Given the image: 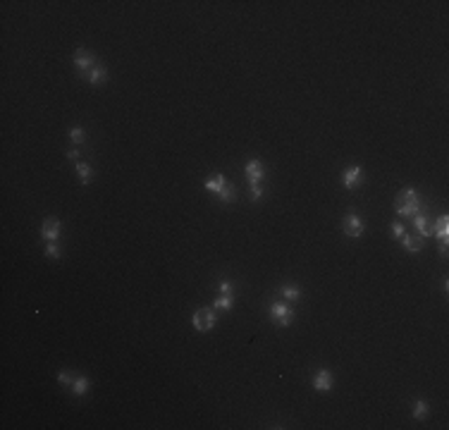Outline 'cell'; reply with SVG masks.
Instances as JSON below:
<instances>
[{
    "instance_id": "22",
    "label": "cell",
    "mask_w": 449,
    "mask_h": 430,
    "mask_svg": "<svg viewBox=\"0 0 449 430\" xmlns=\"http://www.w3.org/2000/svg\"><path fill=\"white\" fill-rule=\"evenodd\" d=\"M46 256L48 258H60V246H57V242H48V246H46Z\"/></svg>"
},
{
    "instance_id": "4",
    "label": "cell",
    "mask_w": 449,
    "mask_h": 430,
    "mask_svg": "<svg viewBox=\"0 0 449 430\" xmlns=\"http://www.w3.org/2000/svg\"><path fill=\"white\" fill-rule=\"evenodd\" d=\"M191 323H194V328H196L198 332H211V330L215 328V311H211V308H198V311H194Z\"/></svg>"
},
{
    "instance_id": "15",
    "label": "cell",
    "mask_w": 449,
    "mask_h": 430,
    "mask_svg": "<svg viewBox=\"0 0 449 430\" xmlns=\"http://www.w3.org/2000/svg\"><path fill=\"white\" fill-rule=\"evenodd\" d=\"M225 184H227V180L222 177L220 172H215L211 180H205V191H213V194H220L222 189H225Z\"/></svg>"
},
{
    "instance_id": "2",
    "label": "cell",
    "mask_w": 449,
    "mask_h": 430,
    "mask_svg": "<svg viewBox=\"0 0 449 430\" xmlns=\"http://www.w3.org/2000/svg\"><path fill=\"white\" fill-rule=\"evenodd\" d=\"M270 318H273L277 325L287 328V325H292V321H294V308L289 304H284V301H273V304H270Z\"/></svg>"
},
{
    "instance_id": "24",
    "label": "cell",
    "mask_w": 449,
    "mask_h": 430,
    "mask_svg": "<svg viewBox=\"0 0 449 430\" xmlns=\"http://www.w3.org/2000/svg\"><path fill=\"white\" fill-rule=\"evenodd\" d=\"M404 235H406V230H404V225H402V222H397V220H394V222H392V237H394V239H402Z\"/></svg>"
},
{
    "instance_id": "10",
    "label": "cell",
    "mask_w": 449,
    "mask_h": 430,
    "mask_svg": "<svg viewBox=\"0 0 449 430\" xmlns=\"http://www.w3.org/2000/svg\"><path fill=\"white\" fill-rule=\"evenodd\" d=\"M313 390L315 392H330L332 390V373L320 368L318 373L313 376Z\"/></svg>"
},
{
    "instance_id": "19",
    "label": "cell",
    "mask_w": 449,
    "mask_h": 430,
    "mask_svg": "<svg viewBox=\"0 0 449 430\" xmlns=\"http://www.w3.org/2000/svg\"><path fill=\"white\" fill-rule=\"evenodd\" d=\"M218 196H220L222 204H234V201H236V189L227 182V184H225V189H222V191H220Z\"/></svg>"
},
{
    "instance_id": "13",
    "label": "cell",
    "mask_w": 449,
    "mask_h": 430,
    "mask_svg": "<svg viewBox=\"0 0 449 430\" xmlns=\"http://www.w3.org/2000/svg\"><path fill=\"white\" fill-rule=\"evenodd\" d=\"M88 81V84H94V86H98V84H103V81H105V79H108V70H105V67H103V65H96L94 70L88 72L86 77H84Z\"/></svg>"
},
{
    "instance_id": "12",
    "label": "cell",
    "mask_w": 449,
    "mask_h": 430,
    "mask_svg": "<svg viewBox=\"0 0 449 430\" xmlns=\"http://www.w3.org/2000/svg\"><path fill=\"white\" fill-rule=\"evenodd\" d=\"M70 390H72V394H74V397H81V394H86V392L91 390V380H88L86 376L74 378V383L70 385Z\"/></svg>"
},
{
    "instance_id": "28",
    "label": "cell",
    "mask_w": 449,
    "mask_h": 430,
    "mask_svg": "<svg viewBox=\"0 0 449 430\" xmlns=\"http://www.w3.org/2000/svg\"><path fill=\"white\" fill-rule=\"evenodd\" d=\"M447 249H449V242H440V253L447 256Z\"/></svg>"
},
{
    "instance_id": "3",
    "label": "cell",
    "mask_w": 449,
    "mask_h": 430,
    "mask_svg": "<svg viewBox=\"0 0 449 430\" xmlns=\"http://www.w3.org/2000/svg\"><path fill=\"white\" fill-rule=\"evenodd\" d=\"M72 63H74V67H77V72L81 77H86L88 72L98 65L96 63V55L91 53V50H86V48H79L77 53H74V60H72Z\"/></svg>"
},
{
    "instance_id": "26",
    "label": "cell",
    "mask_w": 449,
    "mask_h": 430,
    "mask_svg": "<svg viewBox=\"0 0 449 430\" xmlns=\"http://www.w3.org/2000/svg\"><path fill=\"white\" fill-rule=\"evenodd\" d=\"M218 290H220V294H232V282H229V280H220Z\"/></svg>"
},
{
    "instance_id": "9",
    "label": "cell",
    "mask_w": 449,
    "mask_h": 430,
    "mask_svg": "<svg viewBox=\"0 0 449 430\" xmlns=\"http://www.w3.org/2000/svg\"><path fill=\"white\" fill-rule=\"evenodd\" d=\"M41 235H43L46 242H57V237H60V220L46 218L43 225H41Z\"/></svg>"
},
{
    "instance_id": "8",
    "label": "cell",
    "mask_w": 449,
    "mask_h": 430,
    "mask_svg": "<svg viewBox=\"0 0 449 430\" xmlns=\"http://www.w3.org/2000/svg\"><path fill=\"white\" fill-rule=\"evenodd\" d=\"M342 184L347 189H358L363 184V167L361 165H354V167H349L344 175H342Z\"/></svg>"
},
{
    "instance_id": "25",
    "label": "cell",
    "mask_w": 449,
    "mask_h": 430,
    "mask_svg": "<svg viewBox=\"0 0 449 430\" xmlns=\"http://www.w3.org/2000/svg\"><path fill=\"white\" fill-rule=\"evenodd\" d=\"M251 187V201H260L263 198V184H249Z\"/></svg>"
},
{
    "instance_id": "20",
    "label": "cell",
    "mask_w": 449,
    "mask_h": 430,
    "mask_svg": "<svg viewBox=\"0 0 449 430\" xmlns=\"http://www.w3.org/2000/svg\"><path fill=\"white\" fill-rule=\"evenodd\" d=\"M428 416V402H423V399H418L416 404H413V418H426Z\"/></svg>"
},
{
    "instance_id": "23",
    "label": "cell",
    "mask_w": 449,
    "mask_h": 430,
    "mask_svg": "<svg viewBox=\"0 0 449 430\" xmlns=\"http://www.w3.org/2000/svg\"><path fill=\"white\" fill-rule=\"evenodd\" d=\"M57 383L70 387V385L74 383V376H72V373H67V370H60V373H57Z\"/></svg>"
},
{
    "instance_id": "6",
    "label": "cell",
    "mask_w": 449,
    "mask_h": 430,
    "mask_svg": "<svg viewBox=\"0 0 449 430\" xmlns=\"http://www.w3.org/2000/svg\"><path fill=\"white\" fill-rule=\"evenodd\" d=\"M244 175L249 177V184H263V177H265V167H263V163L260 160H249L244 167Z\"/></svg>"
},
{
    "instance_id": "5",
    "label": "cell",
    "mask_w": 449,
    "mask_h": 430,
    "mask_svg": "<svg viewBox=\"0 0 449 430\" xmlns=\"http://www.w3.org/2000/svg\"><path fill=\"white\" fill-rule=\"evenodd\" d=\"M342 230H344V235H347V237L358 239V237H363V232H366V222H363L361 215L349 213L347 218H344V222H342Z\"/></svg>"
},
{
    "instance_id": "21",
    "label": "cell",
    "mask_w": 449,
    "mask_h": 430,
    "mask_svg": "<svg viewBox=\"0 0 449 430\" xmlns=\"http://www.w3.org/2000/svg\"><path fill=\"white\" fill-rule=\"evenodd\" d=\"M67 136H70V141H72V144H81L86 134H84V129H81V127H72L70 132H67Z\"/></svg>"
},
{
    "instance_id": "17",
    "label": "cell",
    "mask_w": 449,
    "mask_h": 430,
    "mask_svg": "<svg viewBox=\"0 0 449 430\" xmlns=\"http://www.w3.org/2000/svg\"><path fill=\"white\" fill-rule=\"evenodd\" d=\"M77 175H79V182L86 187V184H91V180H94V167L88 163H77Z\"/></svg>"
},
{
    "instance_id": "7",
    "label": "cell",
    "mask_w": 449,
    "mask_h": 430,
    "mask_svg": "<svg viewBox=\"0 0 449 430\" xmlns=\"http://www.w3.org/2000/svg\"><path fill=\"white\" fill-rule=\"evenodd\" d=\"M413 227L418 230V237H421V239L430 237V213H428L426 206H423V208L413 215Z\"/></svg>"
},
{
    "instance_id": "14",
    "label": "cell",
    "mask_w": 449,
    "mask_h": 430,
    "mask_svg": "<svg viewBox=\"0 0 449 430\" xmlns=\"http://www.w3.org/2000/svg\"><path fill=\"white\" fill-rule=\"evenodd\" d=\"M399 242H402V246H404L406 251H409V253H418V251L423 249V239H421V237L404 235L402 239H399Z\"/></svg>"
},
{
    "instance_id": "11",
    "label": "cell",
    "mask_w": 449,
    "mask_h": 430,
    "mask_svg": "<svg viewBox=\"0 0 449 430\" xmlns=\"http://www.w3.org/2000/svg\"><path fill=\"white\" fill-rule=\"evenodd\" d=\"M430 235H435L440 242H449V218L447 215H440L437 222L430 225Z\"/></svg>"
},
{
    "instance_id": "1",
    "label": "cell",
    "mask_w": 449,
    "mask_h": 430,
    "mask_svg": "<svg viewBox=\"0 0 449 430\" xmlns=\"http://www.w3.org/2000/svg\"><path fill=\"white\" fill-rule=\"evenodd\" d=\"M394 208H397V215H404V218H413L423 204H421V198H418V191L416 189H402L397 198H394Z\"/></svg>"
},
{
    "instance_id": "18",
    "label": "cell",
    "mask_w": 449,
    "mask_h": 430,
    "mask_svg": "<svg viewBox=\"0 0 449 430\" xmlns=\"http://www.w3.org/2000/svg\"><path fill=\"white\" fill-rule=\"evenodd\" d=\"M215 308L218 311H232V306H234V299H232V294H220V297L215 299Z\"/></svg>"
},
{
    "instance_id": "16",
    "label": "cell",
    "mask_w": 449,
    "mask_h": 430,
    "mask_svg": "<svg viewBox=\"0 0 449 430\" xmlns=\"http://www.w3.org/2000/svg\"><path fill=\"white\" fill-rule=\"evenodd\" d=\"M280 294H282V299H287V301H299V299L304 297V292H301L296 284H282V287H280Z\"/></svg>"
},
{
    "instance_id": "27",
    "label": "cell",
    "mask_w": 449,
    "mask_h": 430,
    "mask_svg": "<svg viewBox=\"0 0 449 430\" xmlns=\"http://www.w3.org/2000/svg\"><path fill=\"white\" fill-rule=\"evenodd\" d=\"M67 158H70V160H74V163H79V151L77 149H70V151H67Z\"/></svg>"
}]
</instances>
